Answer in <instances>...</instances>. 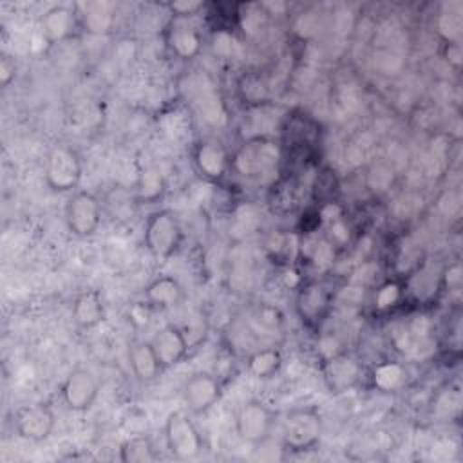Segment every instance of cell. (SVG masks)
<instances>
[{
  "instance_id": "obj_19",
  "label": "cell",
  "mask_w": 463,
  "mask_h": 463,
  "mask_svg": "<svg viewBox=\"0 0 463 463\" xmlns=\"http://www.w3.org/2000/svg\"><path fill=\"white\" fill-rule=\"evenodd\" d=\"M157 459L156 447L146 434H132L119 445L121 463H150Z\"/></svg>"
},
{
  "instance_id": "obj_5",
  "label": "cell",
  "mask_w": 463,
  "mask_h": 463,
  "mask_svg": "<svg viewBox=\"0 0 463 463\" xmlns=\"http://www.w3.org/2000/svg\"><path fill=\"white\" fill-rule=\"evenodd\" d=\"M165 445L177 459H194L203 452L204 439L190 414L172 411L163 425Z\"/></svg>"
},
{
  "instance_id": "obj_25",
  "label": "cell",
  "mask_w": 463,
  "mask_h": 463,
  "mask_svg": "<svg viewBox=\"0 0 463 463\" xmlns=\"http://www.w3.org/2000/svg\"><path fill=\"white\" fill-rule=\"evenodd\" d=\"M400 297H402L400 284L394 280H389V282L382 284L378 288V291L374 293V306L378 309H389L400 300Z\"/></svg>"
},
{
  "instance_id": "obj_4",
  "label": "cell",
  "mask_w": 463,
  "mask_h": 463,
  "mask_svg": "<svg viewBox=\"0 0 463 463\" xmlns=\"http://www.w3.org/2000/svg\"><path fill=\"white\" fill-rule=\"evenodd\" d=\"M83 175L80 154L69 145H54L45 159V184L58 194L76 192Z\"/></svg>"
},
{
  "instance_id": "obj_18",
  "label": "cell",
  "mask_w": 463,
  "mask_h": 463,
  "mask_svg": "<svg viewBox=\"0 0 463 463\" xmlns=\"http://www.w3.org/2000/svg\"><path fill=\"white\" fill-rule=\"evenodd\" d=\"M329 291L318 282H309L300 288L297 297V311L307 324H317L329 307Z\"/></svg>"
},
{
  "instance_id": "obj_7",
  "label": "cell",
  "mask_w": 463,
  "mask_h": 463,
  "mask_svg": "<svg viewBox=\"0 0 463 463\" xmlns=\"http://www.w3.org/2000/svg\"><path fill=\"white\" fill-rule=\"evenodd\" d=\"M101 382L94 371L76 365L69 371L60 387L61 403L72 412H87L98 400Z\"/></svg>"
},
{
  "instance_id": "obj_23",
  "label": "cell",
  "mask_w": 463,
  "mask_h": 463,
  "mask_svg": "<svg viewBox=\"0 0 463 463\" xmlns=\"http://www.w3.org/2000/svg\"><path fill=\"white\" fill-rule=\"evenodd\" d=\"M373 385L380 391H394L398 389L405 380V367L398 362H380L371 371Z\"/></svg>"
},
{
  "instance_id": "obj_9",
  "label": "cell",
  "mask_w": 463,
  "mask_h": 463,
  "mask_svg": "<svg viewBox=\"0 0 463 463\" xmlns=\"http://www.w3.org/2000/svg\"><path fill=\"white\" fill-rule=\"evenodd\" d=\"M219 378L210 371H195L183 383V402L192 414L208 412L221 398Z\"/></svg>"
},
{
  "instance_id": "obj_1",
  "label": "cell",
  "mask_w": 463,
  "mask_h": 463,
  "mask_svg": "<svg viewBox=\"0 0 463 463\" xmlns=\"http://www.w3.org/2000/svg\"><path fill=\"white\" fill-rule=\"evenodd\" d=\"M143 242L154 259L174 257L183 242V228L175 213L168 208L150 212L143 226Z\"/></svg>"
},
{
  "instance_id": "obj_26",
  "label": "cell",
  "mask_w": 463,
  "mask_h": 463,
  "mask_svg": "<svg viewBox=\"0 0 463 463\" xmlns=\"http://www.w3.org/2000/svg\"><path fill=\"white\" fill-rule=\"evenodd\" d=\"M168 11L179 18H188V16H194L197 14L204 4L201 0H175V2H170L166 4Z\"/></svg>"
},
{
  "instance_id": "obj_11",
  "label": "cell",
  "mask_w": 463,
  "mask_h": 463,
  "mask_svg": "<svg viewBox=\"0 0 463 463\" xmlns=\"http://www.w3.org/2000/svg\"><path fill=\"white\" fill-rule=\"evenodd\" d=\"M192 157L197 172L210 181H219L230 168L228 150L221 141L213 137H204L197 141Z\"/></svg>"
},
{
  "instance_id": "obj_15",
  "label": "cell",
  "mask_w": 463,
  "mask_h": 463,
  "mask_svg": "<svg viewBox=\"0 0 463 463\" xmlns=\"http://www.w3.org/2000/svg\"><path fill=\"white\" fill-rule=\"evenodd\" d=\"M143 297L152 309H172L183 300V286L174 275H159L146 284Z\"/></svg>"
},
{
  "instance_id": "obj_6",
  "label": "cell",
  "mask_w": 463,
  "mask_h": 463,
  "mask_svg": "<svg viewBox=\"0 0 463 463\" xmlns=\"http://www.w3.org/2000/svg\"><path fill=\"white\" fill-rule=\"evenodd\" d=\"M103 217V206L99 199L87 190H76L65 203V222L72 235L90 237L98 232Z\"/></svg>"
},
{
  "instance_id": "obj_12",
  "label": "cell",
  "mask_w": 463,
  "mask_h": 463,
  "mask_svg": "<svg viewBox=\"0 0 463 463\" xmlns=\"http://www.w3.org/2000/svg\"><path fill=\"white\" fill-rule=\"evenodd\" d=\"M324 382L331 392L351 389L360 378V364L347 354H333L324 364Z\"/></svg>"
},
{
  "instance_id": "obj_16",
  "label": "cell",
  "mask_w": 463,
  "mask_h": 463,
  "mask_svg": "<svg viewBox=\"0 0 463 463\" xmlns=\"http://www.w3.org/2000/svg\"><path fill=\"white\" fill-rule=\"evenodd\" d=\"M128 364L132 374L141 383H152L163 373V367L148 340H136L128 347Z\"/></svg>"
},
{
  "instance_id": "obj_21",
  "label": "cell",
  "mask_w": 463,
  "mask_h": 463,
  "mask_svg": "<svg viewBox=\"0 0 463 463\" xmlns=\"http://www.w3.org/2000/svg\"><path fill=\"white\" fill-rule=\"evenodd\" d=\"M81 24L90 34H105L114 24L112 7L107 2H89L83 5Z\"/></svg>"
},
{
  "instance_id": "obj_27",
  "label": "cell",
  "mask_w": 463,
  "mask_h": 463,
  "mask_svg": "<svg viewBox=\"0 0 463 463\" xmlns=\"http://www.w3.org/2000/svg\"><path fill=\"white\" fill-rule=\"evenodd\" d=\"M445 58L452 69L461 67V47L459 42H445Z\"/></svg>"
},
{
  "instance_id": "obj_24",
  "label": "cell",
  "mask_w": 463,
  "mask_h": 463,
  "mask_svg": "<svg viewBox=\"0 0 463 463\" xmlns=\"http://www.w3.org/2000/svg\"><path fill=\"white\" fill-rule=\"evenodd\" d=\"M165 190V181L161 172L154 170V168H146L145 172H141L139 175V183H137V197L141 201H156Z\"/></svg>"
},
{
  "instance_id": "obj_13",
  "label": "cell",
  "mask_w": 463,
  "mask_h": 463,
  "mask_svg": "<svg viewBox=\"0 0 463 463\" xmlns=\"http://www.w3.org/2000/svg\"><path fill=\"white\" fill-rule=\"evenodd\" d=\"M277 163V150L268 139H255L248 145L244 143L241 154L237 156V165L242 174L260 175L273 168Z\"/></svg>"
},
{
  "instance_id": "obj_14",
  "label": "cell",
  "mask_w": 463,
  "mask_h": 463,
  "mask_svg": "<svg viewBox=\"0 0 463 463\" xmlns=\"http://www.w3.org/2000/svg\"><path fill=\"white\" fill-rule=\"evenodd\" d=\"M72 320L80 329H92L105 322L107 309L98 289H85L76 295L72 302Z\"/></svg>"
},
{
  "instance_id": "obj_28",
  "label": "cell",
  "mask_w": 463,
  "mask_h": 463,
  "mask_svg": "<svg viewBox=\"0 0 463 463\" xmlns=\"http://www.w3.org/2000/svg\"><path fill=\"white\" fill-rule=\"evenodd\" d=\"M14 80V61L9 56L0 58V81L4 87H7Z\"/></svg>"
},
{
  "instance_id": "obj_17",
  "label": "cell",
  "mask_w": 463,
  "mask_h": 463,
  "mask_svg": "<svg viewBox=\"0 0 463 463\" xmlns=\"http://www.w3.org/2000/svg\"><path fill=\"white\" fill-rule=\"evenodd\" d=\"M78 25L76 13L67 5H52L40 18L42 34L49 42H61L69 38Z\"/></svg>"
},
{
  "instance_id": "obj_22",
  "label": "cell",
  "mask_w": 463,
  "mask_h": 463,
  "mask_svg": "<svg viewBox=\"0 0 463 463\" xmlns=\"http://www.w3.org/2000/svg\"><path fill=\"white\" fill-rule=\"evenodd\" d=\"M203 45L201 34L190 25H177L170 33V47L175 56L183 60H192L199 54Z\"/></svg>"
},
{
  "instance_id": "obj_20",
  "label": "cell",
  "mask_w": 463,
  "mask_h": 463,
  "mask_svg": "<svg viewBox=\"0 0 463 463\" xmlns=\"http://www.w3.org/2000/svg\"><path fill=\"white\" fill-rule=\"evenodd\" d=\"M282 353L277 347H262L248 356V371L259 380H269L282 367Z\"/></svg>"
},
{
  "instance_id": "obj_8",
  "label": "cell",
  "mask_w": 463,
  "mask_h": 463,
  "mask_svg": "<svg viewBox=\"0 0 463 463\" xmlns=\"http://www.w3.org/2000/svg\"><path fill=\"white\" fill-rule=\"evenodd\" d=\"M56 427V414L51 403L34 402L22 405L14 412V430L16 434L31 443H40L51 438Z\"/></svg>"
},
{
  "instance_id": "obj_3",
  "label": "cell",
  "mask_w": 463,
  "mask_h": 463,
  "mask_svg": "<svg viewBox=\"0 0 463 463\" xmlns=\"http://www.w3.org/2000/svg\"><path fill=\"white\" fill-rule=\"evenodd\" d=\"M277 412L259 398L244 400L235 411V432L248 445H262L269 439Z\"/></svg>"
},
{
  "instance_id": "obj_10",
  "label": "cell",
  "mask_w": 463,
  "mask_h": 463,
  "mask_svg": "<svg viewBox=\"0 0 463 463\" xmlns=\"http://www.w3.org/2000/svg\"><path fill=\"white\" fill-rule=\"evenodd\" d=\"M148 342H150L163 371L179 365L186 358L188 349H190L188 336H186L184 329H181L177 324L161 326L152 335V338Z\"/></svg>"
},
{
  "instance_id": "obj_2",
  "label": "cell",
  "mask_w": 463,
  "mask_h": 463,
  "mask_svg": "<svg viewBox=\"0 0 463 463\" xmlns=\"http://www.w3.org/2000/svg\"><path fill=\"white\" fill-rule=\"evenodd\" d=\"M322 430V416L317 407H295L282 420V443L295 452L309 450L320 441Z\"/></svg>"
}]
</instances>
